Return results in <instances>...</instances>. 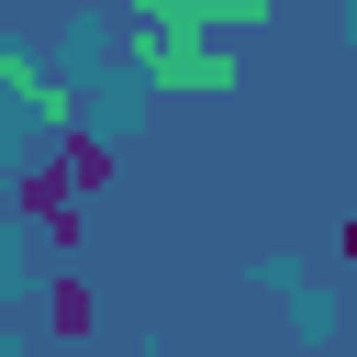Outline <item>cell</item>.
Listing matches in <instances>:
<instances>
[{"label": "cell", "instance_id": "cell-1", "mask_svg": "<svg viewBox=\"0 0 357 357\" xmlns=\"http://www.w3.org/2000/svg\"><path fill=\"white\" fill-rule=\"evenodd\" d=\"M11 212H22V223H33V234H45V245H56V257H67V245H78V178H67V167H56V156H45V167H22V178H11Z\"/></svg>", "mask_w": 357, "mask_h": 357}, {"label": "cell", "instance_id": "cell-2", "mask_svg": "<svg viewBox=\"0 0 357 357\" xmlns=\"http://www.w3.org/2000/svg\"><path fill=\"white\" fill-rule=\"evenodd\" d=\"M45 324H56V335H78V324H89V290H78V279H56V290H45Z\"/></svg>", "mask_w": 357, "mask_h": 357}]
</instances>
